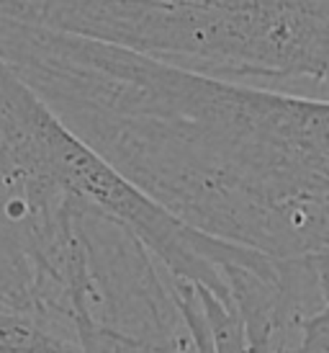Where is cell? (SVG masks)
<instances>
[{"label": "cell", "mask_w": 329, "mask_h": 353, "mask_svg": "<svg viewBox=\"0 0 329 353\" xmlns=\"http://www.w3.org/2000/svg\"><path fill=\"white\" fill-rule=\"evenodd\" d=\"M0 59L178 222L270 258L327 253L329 103L0 16Z\"/></svg>", "instance_id": "obj_1"}, {"label": "cell", "mask_w": 329, "mask_h": 353, "mask_svg": "<svg viewBox=\"0 0 329 353\" xmlns=\"http://www.w3.org/2000/svg\"><path fill=\"white\" fill-rule=\"evenodd\" d=\"M0 16L206 78L327 101L329 0H0Z\"/></svg>", "instance_id": "obj_2"}, {"label": "cell", "mask_w": 329, "mask_h": 353, "mask_svg": "<svg viewBox=\"0 0 329 353\" xmlns=\"http://www.w3.org/2000/svg\"><path fill=\"white\" fill-rule=\"evenodd\" d=\"M0 181L31 201L67 196L124 225L149 253L170 263L188 227L126 183L87 150L39 96L0 59Z\"/></svg>", "instance_id": "obj_3"}, {"label": "cell", "mask_w": 329, "mask_h": 353, "mask_svg": "<svg viewBox=\"0 0 329 353\" xmlns=\"http://www.w3.org/2000/svg\"><path fill=\"white\" fill-rule=\"evenodd\" d=\"M0 299L36 314V274L31 263V204L0 181Z\"/></svg>", "instance_id": "obj_4"}]
</instances>
